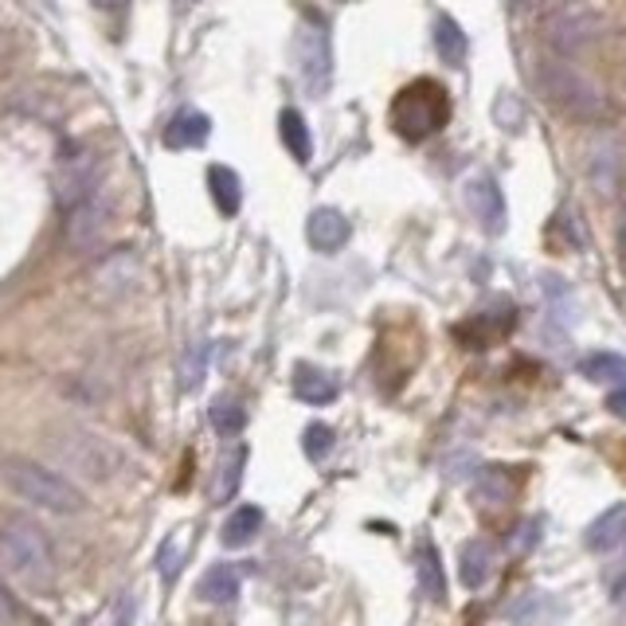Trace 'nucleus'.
<instances>
[{"instance_id":"obj_19","label":"nucleus","mask_w":626,"mask_h":626,"mask_svg":"<svg viewBox=\"0 0 626 626\" xmlns=\"http://www.w3.org/2000/svg\"><path fill=\"white\" fill-rule=\"evenodd\" d=\"M197 595L204 603H232L235 595H239V572H235L232 563H215V568L204 572Z\"/></svg>"},{"instance_id":"obj_26","label":"nucleus","mask_w":626,"mask_h":626,"mask_svg":"<svg viewBox=\"0 0 626 626\" xmlns=\"http://www.w3.org/2000/svg\"><path fill=\"white\" fill-rule=\"evenodd\" d=\"M243 466H247V450H232V455L224 458V466H220V474H215V501H227L235 498V490H239L243 482Z\"/></svg>"},{"instance_id":"obj_32","label":"nucleus","mask_w":626,"mask_h":626,"mask_svg":"<svg viewBox=\"0 0 626 626\" xmlns=\"http://www.w3.org/2000/svg\"><path fill=\"white\" fill-rule=\"evenodd\" d=\"M110 626H134V600H122L114 611H110Z\"/></svg>"},{"instance_id":"obj_3","label":"nucleus","mask_w":626,"mask_h":626,"mask_svg":"<svg viewBox=\"0 0 626 626\" xmlns=\"http://www.w3.org/2000/svg\"><path fill=\"white\" fill-rule=\"evenodd\" d=\"M0 482L9 485L16 498L32 501V505H40L47 513H59V517H75V513L87 510V498L67 478L47 470L44 462H32V458H4L0 462Z\"/></svg>"},{"instance_id":"obj_30","label":"nucleus","mask_w":626,"mask_h":626,"mask_svg":"<svg viewBox=\"0 0 626 626\" xmlns=\"http://www.w3.org/2000/svg\"><path fill=\"white\" fill-rule=\"evenodd\" d=\"M180 563H185V552H180V537H169L161 545V556H157V568H161L165 580H172V575L180 572Z\"/></svg>"},{"instance_id":"obj_22","label":"nucleus","mask_w":626,"mask_h":626,"mask_svg":"<svg viewBox=\"0 0 626 626\" xmlns=\"http://www.w3.org/2000/svg\"><path fill=\"white\" fill-rule=\"evenodd\" d=\"M94 278H99V287L110 290V294H122V290H130V287H134V278H137L134 255H125V250L110 255V259L102 262L99 270H94Z\"/></svg>"},{"instance_id":"obj_1","label":"nucleus","mask_w":626,"mask_h":626,"mask_svg":"<svg viewBox=\"0 0 626 626\" xmlns=\"http://www.w3.org/2000/svg\"><path fill=\"white\" fill-rule=\"evenodd\" d=\"M533 87L540 90V99H545L548 107L560 110V114L572 118V122H600V118L607 114V94H603L572 59H563V55H545V59H537Z\"/></svg>"},{"instance_id":"obj_34","label":"nucleus","mask_w":626,"mask_h":626,"mask_svg":"<svg viewBox=\"0 0 626 626\" xmlns=\"http://www.w3.org/2000/svg\"><path fill=\"white\" fill-rule=\"evenodd\" d=\"M12 618H16V603H12V595L4 588H0V626H9Z\"/></svg>"},{"instance_id":"obj_14","label":"nucleus","mask_w":626,"mask_h":626,"mask_svg":"<svg viewBox=\"0 0 626 626\" xmlns=\"http://www.w3.org/2000/svg\"><path fill=\"white\" fill-rule=\"evenodd\" d=\"M294 395L302 403H313V407H322V403L337 400V380H333L325 368L317 365H298L294 368Z\"/></svg>"},{"instance_id":"obj_28","label":"nucleus","mask_w":626,"mask_h":626,"mask_svg":"<svg viewBox=\"0 0 626 626\" xmlns=\"http://www.w3.org/2000/svg\"><path fill=\"white\" fill-rule=\"evenodd\" d=\"M302 450L310 458H325L333 450V427H325V423H310L302 435Z\"/></svg>"},{"instance_id":"obj_5","label":"nucleus","mask_w":626,"mask_h":626,"mask_svg":"<svg viewBox=\"0 0 626 626\" xmlns=\"http://www.w3.org/2000/svg\"><path fill=\"white\" fill-rule=\"evenodd\" d=\"M52 450L71 474L87 478V482H110L125 466L122 450L114 443H107L102 435H90V431H55Z\"/></svg>"},{"instance_id":"obj_4","label":"nucleus","mask_w":626,"mask_h":626,"mask_svg":"<svg viewBox=\"0 0 626 626\" xmlns=\"http://www.w3.org/2000/svg\"><path fill=\"white\" fill-rule=\"evenodd\" d=\"M450 122V94L438 82L420 79L403 87L392 102V130L403 142H427Z\"/></svg>"},{"instance_id":"obj_13","label":"nucleus","mask_w":626,"mask_h":626,"mask_svg":"<svg viewBox=\"0 0 626 626\" xmlns=\"http://www.w3.org/2000/svg\"><path fill=\"white\" fill-rule=\"evenodd\" d=\"M212 134V122L200 110H180L169 125H165V145L169 149H200Z\"/></svg>"},{"instance_id":"obj_18","label":"nucleus","mask_w":626,"mask_h":626,"mask_svg":"<svg viewBox=\"0 0 626 626\" xmlns=\"http://www.w3.org/2000/svg\"><path fill=\"white\" fill-rule=\"evenodd\" d=\"M513 498V474L505 466H482L474 474V501L482 505H505Z\"/></svg>"},{"instance_id":"obj_7","label":"nucleus","mask_w":626,"mask_h":626,"mask_svg":"<svg viewBox=\"0 0 626 626\" xmlns=\"http://www.w3.org/2000/svg\"><path fill=\"white\" fill-rule=\"evenodd\" d=\"M294 63L302 75V87L313 99H322L333 87V52H329V32L322 20H302L294 32Z\"/></svg>"},{"instance_id":"obj_24","label":"nucleus","mask_w":626,"mask_h":626,"mask_svg":"<svg viewBox=\"0 0 626 626\" xmlns=\"http://www.w3.org/2000/svg\"><path fill=\"white\" fill-rule=\"evenodd\" d=\"M580 372L595 384H626V357L618 353H591L588 360L580 365Z\"/></svg>"},{"instance_id":"obj_23","label":"nucleus","mask_w":626,"mask_h":626,"mask_svg":"<svg viewBox=\"0 0 626 626\" xmlns=\"http://www.w3.org/2000/svg\"><path fill=\"white\" fill-rule=\"evenodd\" d=\"M415 580H420L427 600H443V595H447V575H443V563H438L435 548L423 545L420 552H415Z\"/></svg>"},{"instance_id":"obj_8","label":"nucleus","mask_w":626,"mask_h":626,"mask_svg":"<svg viewBox=\"0 0 626 626\" xmlns=\"http://www.w3.org/2000/svg\"><path fill=\"white\" fill-rule=\"evenodd\" d=\"M63 220H67V243H71L75 250H94L110 227L107 192H94V197L79 200V204L63 208Z\"/></svg>"},{"instance_id":"obj_11","label":"nucleus","mask_w":626,"mask_h":626,"mask_svg":"<svg viewBox=\"0 0 626 626\" xmlns=\"http://www.w3.org/2000/svg\"><path fill=\"white\" fill-rule=\"evenodd\" d=\"M349 235H353L349 220L337 208H317L310 215V224H305V239H310L313 250H322V255H337L349 243Z\"/></svg>"},{"instance_id":"obj_15","label":"nucleus","mask_w":626,"mask_h":626,"mask_svg":"<svg viewBox=\"0 0 626 626\" xmlns=\"http://www.w3.org/2000/svg\"><path fill=\"white\" fill-rule=\"evenodd\" d=\"M458 575H462L466 588H485L493 575V545L490 540H470L462 545V556H458Z\"/></svg>"},{"instance_id":"obj_35","label":"nucleus","mask_w":626,"mask_h":626,"mask_svg":"<svg viewBox=\"0 0 626 626\" xmlns=\"http://www.w3.org/2000/svg\"><path fill=\"white\" fill-rule=\"evenodd\" d=\"M615 603H618V607H626V572L615 580Z\"/></svg>"},{"instance_id":"obj_17","label":"nucleus","mask_w":626,"mask_h":626,"mask_svg":"<svg viewBox=\"0 0 626 626\" xmlns=\"http://www.w3.org/2000/svg\"><path fill=\"white\" fill-rule=\"evenodd\" d=\"M208 188H212V200L215 208L224 215H235L243 204V185H239V172L227 169V165H212L208 169Z\"/></svg>"},{"instance_id":"obj_20","label":"nucleus","mask_w":626,"mask_h":626,"mask_svg":"<svg viewBox=\"0 0 626 626\" xmlns=\"http://www.w3.org/2000/svg\"><path fill=\"white\" fill-rule=\"evenodd\" d=\"M435 52H438V59L447 63V67H462V63H466L470 40H466V32L450 16L435 20Z\"/></svg>"},{"instance_id":"obj_29","label":"nucleus","mask_w":626,"mask_h":626,"mask_svg":"<svg viewBox=\"0 0 626 626\" xmlns=\"http://www.w3.org/2000/svg\"><path fill=\"white\" fill-rule=\"evenodd\" d=\"M204 365H208V349L204 345H192L188 357H185V376H180V384L200 388V380H204Z\"/></svg>"},{"instance_id":"obj_6","label":"nucleus","mask_w":626,"mask_h":626,"mask_svg":"<svg viewBox=\"0 0 626 626\" xmlns=\"http://www.w3.org/2000/svg\"><path fill=\"white\" fill-rule=\"evenodd\" d=\"M603 32L600 12H591L588 4H556L540 16V36L552 47V55H580L588 52Z\"/></svg>"},{"instance_id":"obj_27","label":"nucleus","mask_w":626,"mask_h":626,"mask_svg":"<svg viewBox=\"0 0 626 626\" xmlns=\"http://www.w3.org/2000/svg\"><path fill=\"white\" fill-rule=\"evenodd\" d=\"M493 122L501 130H521L525 125V110H521L517 94H498V107H493Z\"/></svg>"},{"instance_id":"obj_16","label":"nucleus","mask_w":626,"mask_h":626,"mask_svg":"<svg viewBox=\"0 0 626 626\" xmlns=\"http://www.w3.org/2000/svg\"><path fill=\"white\" fill-rule=\"evenodd\" d=\"M278 130H282V145L290 149V157H294L298 165H310L313 157V137H310V125H305V118L298 114V110H282L278 114Z\"/></svg>"},{"instance_id":"obj_25","label":"nucleus","mask_w":626,"mask_h":626,"mask_svg":"<svg viewBox=\"0 0 626 626\" xmlns=\"http://www.w3.org/2000/svg\"><path fill=\"white\" fill-rule=\"evenodd\" d=\"M208 415H212L215 435H239V431L247 427V412H243V403L232 400V395H220Z\"/></svg>"},{"instance_id":"obj_2","label":"nucleus","mask_w":626,"mask_h":626,"mask_svg":"<svg viewBox=\"0 0 626 626\" xmlns=\"http://www.w3.org/2000/svg\"><path fill=\"white\" fill-rule=\"evenodd\" d=\"M0 560L32 591H47L55 583V572H59L55 545L44 533V525H36L32 517H20V513L0 521Z\"/></svg>"},{"instance_id":"obj_9","label":"nucleus","mask_w":626,"mask_h":626,"mask_svg":"<svg viewBox=\"0 0 626 626\" xmlns=\"http://www.w3.org/2000/svg\"><path fill=\"white\" fill-rule=\"evenodd\" d=\"M466 204L470 212L478 215V224L485 227L490 235H501L505 232V197H501V185L493 177H470L466 185Z\"/></svg>"},{"instance_id":"obj_10","label":"nucleus","mask_w":626,"mask_h":626,"mask_svg":"<svg viewBox=\"0 0 626 626\" xmlns=\"http://www.w3.org/2000/svg\"><path fill=\"white\" fill-rule=\"evenodd\" d=\"M588 177L603 197H615L618 192V180H623V149H618L615 137H600V142L591 145Z\"/></svg>"},{"instance_id":"obj_33","label":"nucleus","mask_w":626,"mask_h":626,"mask_svg":"<svg viewBox=\"0 0 626 626\" xmlns=\"http://www.w3.org/2000/svg\"><path fill=\"white\" fill-rule=\"evenodd\" d=\"M607 412L618 415V420H626V384H618L615 392L607 395Z\"/></svg>"},{"instance_id":"obj_37","label":"nucleus","mask_w":626,"mask_h":626,"mask_svg":"<svg viewBox=\"0 0 626 626\" xmlns=\"http://www.w3.org/2000/svg\"><path fill=\"white\" fill-rule=\"evenodd\" d=\"M99 4H102V9H122L125 0H99Z\"/></svg>"},{"instance_id":"obj_21","label":"nucleus","mask_w":626,"mask_h":626,"mask_svg":"<svg viewBox=\"0 0 626 626\" xmlns=\"http://www.w3.org/2000/svg\"><path fill=\"white\" fill-rule=\"evenodd\" d=\"M262 528V510L259 505H239V510L232 513V517L224 521V545L227 548H243V545H250L255 540V533Z\"/></svg>"},{"instance_id":"obj_36","label":"nucleus","mask_w":626,"mask_h":626,"mask_svg":"<svg viewBox=\"0 0 626 626\" xmlns=\"http://www.w3.org/2000/svg\"><path fill=\"white\" fill-rule=\"evenodd\" d=\"M618 250L626 255V215H623V227H618Z\"/></svg>"},{"instance_id":"obj_12","label":"nucleus","mask_w":626,"mask_h":626,"mask_svg":"<svg viewBox=\"0 0 626 626\" xmlns=\"http://www.w3.org/2000/svg\"><path fill=\"white\" fill-rule=\"evenodd\" d=\"M626 540V505H611L607 513L591 521L588 533H583V545L591 552H615L618 545Z\"/></svg>"},{"instance_id":"obj_31","label":"nucleus","mask_w":626,"mask_h":626,"mask_svg":"<svg viewBox=\"0 0 626 626\" xmlns=\"http://www.w3.org/2000/svg\"><path fill=\"white\" fill-rule=\"evenodd\" d=\"M537 540H540V521H537V517H533V521H521V528L510 537V548H513L517 556H525V552H533V545H537Z\"/></svg>"}]
</instances>
